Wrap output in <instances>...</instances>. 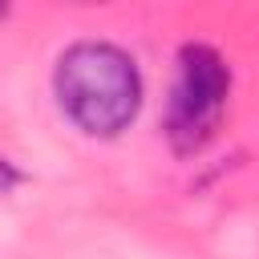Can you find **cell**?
Segmentation results:
<instances>
[{
	"label": "cell",
	"instance_id": "cell-2",
	"mask_svg": "<svg viewBox=\"0 0 259 259\" xmlns=\"http://www.w3.org/2000/svg\"><path fill=\"white\" fill-rule=\"evenodd\" d=\"M231 93V69L210 45H182L178 73L166 97V138L178 154H198L227 109Z\"/></svg>",
	"mask_w": 259,
	"mask_h": 259
},
{
	"label": "cell",
	"instance_id": "cell-3",
	"mask_svg": "<svg viewBox=\"0 0 259 259\" xmlns=\"http://www.w3.org/2000/svg\"><path fill=\"white\" fill-rule=\"evenodd\" d=\"M16 182H20V170H16L8 158H0V194H8Z\"/></svg>",
	"mask_w": 259,
	"mask_h": 259
},
{
	"label": "cell",
	"instance_id": "cell-1",
	"mask_svg": "<svg viewBox=\"0 0 259 259\" xmlns=\"http://www.w3.org/2000/svg\"><path fill=\"white\" fill-rule=\"evenodd\" d=\"M65 117L89 138L121 134L142 105V77L134 57L105 40H77L61 53L53 73Z\"/></svg>",
	"mask_w": 259,
	"mask_h": 259
}]
</instances>
